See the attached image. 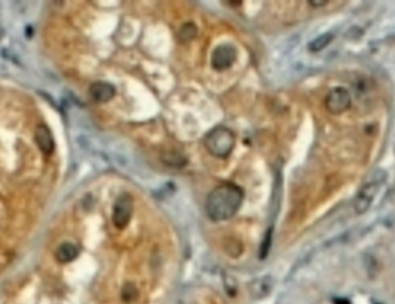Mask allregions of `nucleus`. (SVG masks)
I'll return each instance as SVG.
<instances>
[{
  "mask_svg": "<svg viewBox=\"0 0 395 304\" xmlns=\"http://www.w3.org/2000/svg\"><path fill=\"white\" fill-rule=\"evenodd\" d=\"M244 200V191L235 183H223L216 186L208 194L206 200V212L210 220H229L239 211Z\"/></svg>",
  "mask_w": 395,
  "mask_h": 304,
  "instance_id": "1",
  "label": "nucleus"
},
{
  "mask_svg": "<svg viewBox=\"0 0 395 304\" xmlns=\"http://www.w3.org/2000/svg\"><path fill=\"white\" fill-rule=\"evenodd\" d=\"M204 144L208 153L214 157L225 159L234 151L236 136L228 127L218 126L207 133L204 139Z\"/></svg>",
  "mask_w": 395,
  "mask_h": 304,
  "instance_id": "2",
  "label": "nucleus"
},
{
  "mask_svg": "<svg viewBox=\"0 0 395 304\" xmlns=\"http://www.w3.org/2000/svg\"><path fill=\"white\" fill-rule=\"evenodd\" d=\"M133 214V199L127 193H124L117 198L113 205L112 223L117 229H125L131 221Z\"/></svg>",
  "mask_w": 395,
  "mask_h": 304,
  "instance_id": "3",
  "label": "nucleus"
},
{
  "mask_svg": "<svg viewBox=\"0 0 395 304\" xmlns=\"http://www.w3.org/2000/svg\"><path fill=\"white\" fill-rule=\"evenodd\" d=\"M351 99L349 92L343 87H336L332 89L326 97L325 105L328 112L333 115H340L350 108Z\"/></svg>",
  "mask_w": 395,
  "mask_h": 304,
  "instance_id": "4",
  "label": "nucleus"
},
{
  "mask_svg": "<svg viewBox=\"0 0 395 304\" xmlns=\"http://www.w3.org/2000/svg\"><path fill=\"white\" fill-rule=\"evenodd\" d=\"M236 60V49L230 44H222L214 49L212 53V68L215 71H225L234 65Z\"/></svg>",
  "mask_w": 395,
  "mask_h": 304,
  "instance_id": "5",
  "label": "nucleus"
},
{
  "mask_svg": "<svg viewBox=\"0 0 395 304\" xmlns=\"http://www.w3.org/2000/svg\"><path fill=\"white\" fill-rule=\"evenodd\" d=\"M378 190L379 184L375 183V182H370L362 186L354 202V208L357 214H364L369 211Z\"/></svg>",
  "mask_w": 395,
  "mask_h": 304,
  "instance_id": "6",
  "label": "nucleus"
},
{
  "mask_svg": "<svg viewBox=\"0 0 395 304\" xmlns=\"http://www.w3.org/2000/svg\"><path fill=\"white\" fill-rule=\"evenodd\" d=\"M89 95L97 103H107L116 95V88L109 82L97 81L89 87Z\"/></svg>",
  "mask_w": 395,
  "mask_h": 304,
  "instance_id": "7",
  "label": "nucleus"
},
{
  "mask_svg": "<svg viewBox=\"0 0 395 304\" xmlns=\"http://www.w3.org/2000/svg\"><path fill=\"white\" fill-rule=\"evenodd\" d=\"M35 141L44 154L49 155L55 151V140H53L52 133L47 125H38L36 127Z\"/></svg>",
  "mask_w": 395,
  "mask_h": 304,
  "instance_id": "8",
  "label": "nucleus"
},
{
  "mask_svg": "<svg viewBox=\"0 0 395 304\" xmlns=\"http://www.w3.org/2000/svg\"><path fill=\"white\" fill-rule=\"evenodd\" d=\"M79 254V249L72 243H63L62 245L57 249L56 251V259L60 264H67L73 261Z\"/></svg>",
  "mask_w": 395,
  "mask_h": 304,
  "instance_id": "9",
  "label": "nucleus"
},
{
  "mask_svg": "<svg viewBox=\"0 0 395 304\" xmlns=\"http://www.w3.org/2000/svg\"><path fill=\"white\" fill-rule=\"evenodd\" d=\"M270 280H268L267 278H262L259 279V280H255L252 282L251 285V294L252 296H254L255 299H262V297L267 296L269 294L270 288H272V284H270Z\"/></svg>",
  "mask_w": 395,
  "mask_h": 304,
  "instance_id": "10",
  "label": "nucleus"
},
{
  "mask_svg": "<svg viewBox=\"0 0 395 304\" xmlns=\"http://www.w3.org/2000/svg\"><path fill=\"white\" fill-rule=\"evenodd\" d=\"M332 41H333V35L330 34V33L319 36L309 44V50L312 51V52H318V51H321L322 49L326 48Z\"/></svg>",
  "mask_w": 395,
  "mask_h": 304,
  "instance_id": "11",
  "label": "nucleus"
},
{
  "mask_svg": "<svg viewBox=\"0 0 395 304\" xmlns=\"http://www.w3.org/2000/svg\"><path fill=\"white\" fill-rule=\"evenodd\" d=\"M198 34V28L194 23L189 22L185 23L184 26L180 28L179 34H178V37H179L180 42H189L191 41L197 36Z\"/></svg>",
  "mask_w": 395,
  "mask_h": 304,
  "instance_id": "12",
  "label": "nucleus"
},
{
  "mask_svg": "<svg viewBox=\"0 0 395 304\" xmlns=\"http://www.w3.org/2000/svg\"><path fill=\"white\" fill-rule=\"evenodd\" d=\"M270 244H272V232L270 229L266 233V236H265L264 241L261 243V248H260V259H264V258L267 257L268 252H269Z\"/></svg>",
  "mask_w": 395,
  "mask_h": 304,
  "instance_id": "13",
  "label": "nucleus"
},
{
  "mask_svg": "<svg viewBox=\"0 0 395 304\" xmlns=\"http://www.w3.org/2000/svg\"><path fill=\"white\" fill-rule=\"evenodd\" d=\"M133 294H135L133 286H126L123 289V299L125 301H132L133 300Z\"/></svg>",
  "mask_w": 395,
  "mask_h": 304,
  "instance_id": "14",
  "label": "nucleus"
},
{
  "mask_svg": "<svg viewBox=\"0 0 395 304\" xmlns=\"http://www.w3.org/2000/svg\"><path fill=\"white\" fill-rule=\"evenodd\" d=\"M309 2H310V5L313 6V7H320V6L326 5L328 1L327 0H319V1H313V0H311V1H309Z\"/></svg>",
  "mask_w": 395,
  "mask_h": 304,
  "instance_id": "15",
  "label": "nucleus"
},
{
  "mask_svg": "<svg viewBox=\"0 0 395 304\" xmlns=\"http://www.w3.org/2000/svg\"><path fill=\"white\" fill-rule=\"evenodd\" d=\"M334 304H351V303L346 299H335L334 300Z\"/></svg>",
  "mask_w": 395,
  "mask_h": 304,
  "instance_id": "16",
  "label": "nucleus"
}]
</instances>
